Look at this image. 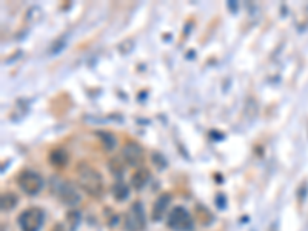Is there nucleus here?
Listing matches in <instances>:
<instances>
[{"label":"nucleus","instance_id":"f257e3e1","mask_svg":"<svg viewBox=\"0 0 308 231\" xmlns=\"http://www.w3.org/2000/svg\"><path fill=\"white\" fill-rule=\"evenodd\" d=\"M76 173L79 187L91 198H99L104 191V180H102L100 173L88 164H79Z\"/></svg>","mask_w":308,"mask_h":231},{"label":"nucleus","instance_id":"f03ea898","mask_svg":"<svg viewBox=\"0 0 308 231\" xmlns=\"http://www.w3.org/2000/svg\"><path fill=\"white\" fill-rule=\"evenodd\" d=\"M167 225L174 231H191L195 227V222H193L191 214L187 208L176 206L168 213Z\"/></svg>","mask_w":308,"mask_h":231},{"label":"nucleus","instance_id":"7ed1b4c3","mask_svg":"<svg viewBox=\"0 0 308 231\" xmlns=\"http://www.w3.org/2000/svg\"><path fill=\"white\" fill-rule=\"evenodd\" d=\"M43 221H45V214L37 206L28 208L17 219L22 231H39L43 225Z\"/></svg>","mask_w":308,"mask_h":231},{"label":"nucleus","instance_id":"20e7f679","mask_svg":"<svg viewBox=\"0 0 308 231\" xmlns=\"http://www.w3.org/2000/svg\"><path fill=\"white\" fill-rule=\"evenodd\" d=\"M56 191H57V196H59V199L68 205V206H74L81 202V193L77 191V188L71 182H66V180H56Z\"/></svg>","mask_w":308,"mask_h":231},{"label":"nucleus","instance_id":"39448f33","mask_svg":"<svg viewBox=\"0 0 308 231\" xmlns=\"http://www.w3.org/2000/svg\"><path fill=\"white\" fill-rule=\"evenodd\" d=\"M17 182L20 190L28 196H36L43 188V179L34 171H24Z\"/></svg>","mask_w":308,"mask_h":231},{"label":"nucleus","instance_id":"423d86ee","mask_svg":"<svg viewBox=\"0 0 308 231\" xmlns=\"http://www.w3.org/2000/svg\"><path fill=\"white\" fill-rule=\"evenodd\" d=\"M125 228L128 231H140L145 228V213L142 203L136 202L133 203L130 213L127 214V221H125Z\"/></svg>","mask_w":308,"mask_h":231},{"label":"nucleus","instance_id":"0eeeda50","mask_svg":"<svg viewBox=\"0 0 308 231\" xmlns=\"http://www.w3.org/2000/svg\"><path fill=\"white\" fill-rule=\"evenodd\" d=\"M122 156H123L125 162H127L128 165L136 167V165H139L142 162V159H143V149L138 142L131 141V142H127L123 145Z\"/></svg>","mask_w":308,"mask_h":231},{"label":"nucleus","instance_id":"6e6552de","mask_svg":"<svg viewBox=\"0 0 308 231\" xmlns=\"http://www.w3.org/2000/svg\"><path fill=\"white\" fill-rule=\"evenodd\" d=\"M171 202V196L168 193H164L157 198V201L153 205V221H162L167 214V208Z\"/></svg>","mask_w":308,"mask_h":231},{"label":"nucleus","instance_id":"1a4fd4ad","mask_svg":"<svg viewBox=\"0 0 308 231\" xmlns=\"http://www.w3.org/2000/svg\"><path fill=\"white\" fill-rule=\"evenodd\" d=\"M48 159H50V164L53 167L63 168L68 164V160H70V154H68L63 148H56V149H53V151L50 153Z\"/></svg>","mask_w":308,"mask_h":231},{"label":"nucleus","instance_id":"9d476101","mask_svg":"<svg viewBox=\"0 0 308 231\" xmlns=\"http://www.w3.org/2000/svg\"><path fill=\"white\" fill-rule=\"evenodd\" d=\"M150 180V173H148V170H145V168H142V170H138L133 174V177H131V185L136 188V190H142L145 185H146V182Z\"/></svg>","mask_w":308,"mask_h":231},{"label":"nucleus","instance_id":"9b49d317","mask_svg":"<svg viewBox=\"0 0 308 231\" xmlns=\"http://www.w3.org/2000/svg\"><path fill=\"white\" fill-rule=\"evenodd\" d=\"M96 136L100 139V142L104 144V146H105L107 151H112V149L116 148L117 141H116V137H114V134H111L110 131L99 130V131H96Z\"/></svg>","mask_w":308,"mask_h":231},{"label":"nucleus","instance_id":"f8f14e48","mask_svg":"<svg viewBox=\"0 0 308 231\" xmlns=\"http://www.w3.org/2000/svg\"><path fill=\"white\" fill-rule=\"evenodd\" d=\"M112 196H114V199L119 201V202H123L125 199H128V196H130V188L125 185L123 182H117V183H114L112 185Z\"/></svg>","mask_w":308,"mask_h":231},{"label":"nucleus","instance_id":"ddd939ff","mask_svg":"<svg viewBox=\"0 0 308 231\" xmlns=\"http://www.w3.org/2000/svg\"><path fill=\"white\" fill-rule=\"evenodd\" d=\"M17 202H19V201H17V196H16L14 193H5V194L2 196V202H0V206H2V211H5V213L11 211L13 208H16Z\"/></svg>","mask_w":308,"mask_h":231},{"label":"nucleus","instance_id":"4468645a","mask_svg":"<svg viewBox=\"0 0 308 231\" xmlns=\"http://www.w3.org/2000/svg\"><path fill=\"white\" fill-rule=\"evenodd\" d=\"M151 160H153L154 167L159 168V170H165V168L168 167V160H167V157H165L162 153H159V151H156V153L151 154Z\"/></svg>","mask_w":308,"mask_h":231},{"label":"nucleus","instance_id":"2eb2a0df","mask_svg":"<svg viewBox=\"0 0 308 231\" xmlns=\"http://www.w3.org/2000/svg\"><path fill=\"white\" fill-rule=\"evenodd\" d=\"M66 221H68V225H70V228L71 230H76L77 228V225L81 224V213L79 211H70L66 214Z\"/></svg>","mask_w":308,"mask_h":231},{"label":"nucleus","instance_id":"dca6fc26","mask_svg":"<svg viewBox=\"0 0 308 231\" xmlns=\"http://www.w3.org/2000/svg\"><path fill=\"white\" fill-rule=\"evenodd\" d=\"M110 170L112 171V174H114V176H122V173H123V165L120 164V160L112 159V160L110 162Z\"/></svg>","mask_w":308,"mask_h":231},{"label":"nucleus","instance_id":"f3484780","mask_svg":"<svg viewBox=\"0 0 308 231\" xmlns=\"http://www.w3.org/2000/svg\"><path fill=\"white\" fill-rule=\"evenodd\" d=\"M216 205H218L219 210H224V208L226 206V199H225V194L219 193L218 196H216Z\"/></svg>","mask_w":308,"mask_h":231},{"label":"nucleus","instance_id":"a211bd4d","mask_svg":"<svg viewBox=\"0 0 308 231\" xmlns=\"http://www.w3.org/2000/svg\"><path fill=\"white\" fill-rule=\"evenodd\" d=\"M307 191H308V185H307V182H305L304 185H301V188H299V201H301V202L305 201V198H307Z\"/></svg>","mask_w":308,"mask_h":231},{"label":"nucleus","instance_id":"6ab92c4d","mask_svg":"<svg viewBox=\"0 0 308 231\" xmlns=\"http://www.w3.org/2000/svg\"><path fill=\"white\" fill-rule=\"evenodd\" d=\"M63 46H65V42L62 40L60 43H57V45L53 46V48H51V53H53V54H54V53H60V50L63 48Z\"/></svg>","mask_w":308,"mask_h":231},{"label":"nucleus","instance_id":"aec40b11","mask_svg":"<svg viewBox=\"0 0 308 231\" xmlns=\"http://www.w3.org/2000/svg\"><path fill=\"white\" fill-rule=\"evenodd\" d=\"M53 231H66V230H65V227H63L62 224H57V225L53 228Z\"/></svg>","mask_w":308,"mask_h":231}]
</instances>
